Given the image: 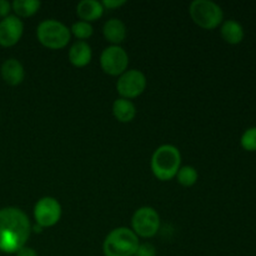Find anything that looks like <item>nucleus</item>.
<instances>
[{
  "mask_svg": "<svg viewBox=\"0 0 256 256\" xmlns=\"http://www.w3.org/2000/svg\"><path fill=\"white\" fill-rule=\"evenodd\" d=\"M32 222L19 208L0 209V252L15 254L25 246L32 234Z\"/></svg>",
  "mask_w": 256,
  "mask_h": 256,
  "instance_id": "1",
  "label": "nucleus"
},
{
  "mask_svg": "<svg viewBox=\"0 0 256 256\" xmlns=\"http://www.w3.org/2000/svg\"><path fill=\"white\" fill-rule=\"evenodd\" d=\"M150 166L156 179L162 182L174 179L182 168L180 150L172 144L160 145L152 154Z\"/></svg>",
  "mask_w": 256,
  "mask_h": 256,
  "instance_id": "2",
  "label": "nucleus"
},
{
  "mask_svg": "<svg viewBox=\"0 0 256 256\" xmlns=\"http://www.w3.org/2000/svg\"><path fill=\"white\" fill-rule=\"evenodd\" d=\"M140 242L129 228L120 226L112 230L102 242L105 256H134Z\"/></svg>",
  "mask_w": 256,
  "mask_h": 256,
  "instance_id": "3",
  "label": "nucleus"
},
{
  "mask_svg": "<svg viewBox=\"0 0 256 256\" xmlns=\"http://www.w3.org/2000/svg\"><path fill=\"white\" fill-rule=\"evenodd\" d=\"M36 38L42 46L52 50L64 49L72 39L70 28L55 19L42 20L36 28Z\"/></svg>",
  "mask_w": 256,
  "mask_h": 256,
  "instance_id": "4",
  "label": "nucleus"
},
{
  "mask_svg": "<svg viewBox=\"0 0 256 256\" xmlns=\"http://www.w3.org/2000/svg\"><path fill=\"white\" fill-rule=\"evenodd\" d=\"M189 14L192 22L205 30L216 29L224 20V12L220 5L212 0H194L189 6Z\"/></svg>",
  "mask_w": 256,
  "mask_h": 256,
  "instance_id": "5",
  "label": "nucleus"
},
{
  "mask_svg": "<svg viewBox=\"0 0 256 256\" xmlns=\"http://www.w3.org/2000/svg\"><path fill=\"white\" fill-rule=\"evenodd\" d=\"M160 229V216L152 206L139 208L132 218V230L138 238H152Z\"/></svg>",
  "mask_w": 256,
  "mask_h": 256,
  "instance_id": "6",
  "label": "nucleus"
},
{
  "mask_svg": "<svg viewBox=\"0 0 256 256\" xmlns=\"http://www.w3.org/2000/svg\"><path fill=\"white\" fill-rule=\"evenodd\" d=\"M129 55L120 45H110L105 48L100 55V66L105 74L110 76H120L128 70Z\"/></svg>",
  "mask_w": 256,
  "mask_h": 256,
  "instance_id": "7",
  "label": "nucleus"
},
{
  "mask_svg": "<svg viewBox=\"0 0 256 256\" xmlns=\"http://www.w3.org/2000/svg\"><path fill=\"white\" fill-rule=\"evenodd\" d=\"M148 80L142 72L136 69L126 70L116 82V92L122 99L132 100L140 96L146 89Z\"/></svg>",
  "mask_w": 256,
  "mask_h": 256,
  "instance_id": "8",
  "label": "nucleus"
},
{
  "mask_svg": "<svg viewBox=\"0 0 256 256\" xmlns=\"http://www.w3.org/2000/svg\"><path fill=\"white\" fill-rule=\"evenodd\" d=\"M62 205L55 198L44 196L34 206V219L40 228H52L62 218Z\"/></svg>",
  "mask_w": 256,
  "mask_h": 256,
  "instance_id": "9",
  "label": "nucleus"
},
{
  "mask_svg": "<svg viewBox=\"0 0 256 256\" xmlns=\"http://www.w3.org/2000/svg\"><path fill=\"white\" fill-rule=\"evenodd\" d=\"M24 32V24L16 15H9L0 20V46L10 48L20 42Z\"/></svg>",
  "mask_w": 256,
  "mask_h": 256,
  "instance_id": "10",
  "label": "nucleus"
},
{
  "mask_svg": "<svg viewBox=\"0 0 256 256\" xmlns=\"http://www.w3.org/2000/svg\"><path fill=\"white\" fill-rule=\"evenodd\" d=\"M0 74L2 80L10 86H18L24 82L25 70L22 62L18 59H6L0 66Z\"/></svg>",
  "mask_w": 256,
  "mask_h": 256,
  "instance_id": "11",
  "label": "nucleus"
},
{
  "mask_svg": "<svg viewBox=\"0 0 256 256\" xmlns=\"http://www.w3.org/2000/svg\"><path fill=\"white\" fill-rule=\"evenodd\" d=\"M68 58H69L70 64L74 65V66H86V65L90 64V62L92 59V46L86 42H80V40H78V42H75L70 46Z\"/></svg>",
  "mask_w": 256,
  "mask_h": 256,
  "instance_id": "12",
  "label": "nucleus"
},
{
  "mask_svg": "<svg viewBox=\"0 0 256 256\" xmlns=\"http://www.w3.org/2000/svg\"><path fill=\"white\" fill-rule=\"evenodd\" d=\"M104 6L102 2L98 0H82L76 5V14L82 22H86L92 24L96 22L104 15Z\"/></svg>",
  "mask_w": 256,
  "mask_h": 256,
  "instance_id": "13",
  "label": "nucleus"
},
{
  "mask_svg": "<svg viewBox=\"0 0 256 256\" xmlns=\"http://www.w3.org/2000/svg\"><path fill=\"white\" fill-rule=\"evenodd\" d=\"M102 34L106 42L112 45H119L126 38V25L120 19H110L108 20L102 28Z\"/></svg>",
  "mask_w": 256,
  "mask_h": 256,
  "instance_id": "14",
  "label": "nucleus"
},
{
  "mask_svg": "<svg viewBox=\"0 0 256 256\" xmlns=\"http://www.w3.org/2000/svg\"><path fill=\"white\" fill-rule=\"evenodd\" d=\"M220 34H222V38L228 42V44H232V45L240 44V42L244 40V36H245L242 25L234 19L222 22V29H220Z\"/></svg>",
  "mask_w": 256,
  "mask_h": 256,
  "instance_id": "15",
  "label": "nucleus"
},
{
  "mask_svg": "<svg viewBox=\"0 0 256 256\" xmlns=\"http://www.w3.org/2000/svg\"><path fill=\"white\" fill-rule=\"evenodd\" d=\"M112 115L120 122H130L136 116V106L132 100L119 99L112 102Z\"/></svg>",
  "mask_w": 256,
  "mask_h": 256,
  "instance_id": "16",
  "label": "nucleus"
},
{
  "mask_svg": "<svg viewBox=\"0 0 256 256\" xmlns=\"http://www.w3.org/2000/svg\"><path fill=\"white\" fill-rule=\"evenodd\" d=\"M42 2L39 0H14L12 9L18 18H30L39 12Z\"/></svg>",
  "mask_w": 256,
  "mask_h": 256,
  "instance_id": "17",
  "label": "nucleus"
},
{
  "mask_svg": "<svg viewBox=\"0 0 256 256\" xmlns=\"http://www.w3.org/2000/svg\"><path fill=\"white\" fill-rule=\"evenodd\" d=\"M178 182L180 185L185 188H190L192 185L196 184L198 178H199V174H198V170L195 169L192 165H186V166H182L178 172L176 176Z\"/></svg>",
  "mask_w": 256,
  "mask_h": 256,
  "instance_id": "18",
  "label": "nucleus"
},
{
  "mask_svg": "<svg viewBox=\"0 0 256 256\" xmlns=\"http://www.w3.org/2000/svg\"><path fill=\"white\" fill-rule=\"evenodd\" d=\"M70 32H72V35H74L78 40L85 42V40L89 39V38L92 36V32H94V29H92L90 22H82V20H80V22H74V24L72 25Z\"/></svg>",
  "mask_w": 256,
  "mask_h": 256,
  "instance_id": "19",
  "label": "nucleus"
},
{
  "mask_svg": "<svg viewBox=\"0 0 256 256\" xmlns=\"http://www.w3.org/2000/svg\"><path fill=\"white\" fill-rule=\"evenodd\" d=\"M240 144L246 152H256V126L249 128L242 132Z\"/></svg>",
  "mask_w": 256,
  "mask_h": 256,
  "instance_id": "20",
  "label": "nucleus"
},
{
  "mask_svg": "<svg viewBox=\"0 0 256 256\" xmlns=\"http://www.w3.org/2000/svg\"><path fill=\"white\" fill-rule=\"evenodd\" d=\"M134 256H156V249L150 242H144V244H139L136 252Z\"/></svg>",
  "mask_w": 256,
  "mask_h": 256,
  "instance_id": "21",
  "label": "nucleus"
},
{
  "mask_svg": "<svg viewBox=\"0 0 256 256\" xmlns=\"http://www.w3.org/2000/svg\"><path fill=\"white\" fill-rule=\"evenodd\" d=\"M102 4L104 6V9L112 10L126 4V0H104V2H102Z\"/></svg>",
  "mask_w": 256,
  "mask_h": 256,
  "instance_id": "22",
  "label": "nucleus"
},
{
  "mask_svg": "<svg viewBox=\"0 0 256 256\" xmlns=\"http://www.w3.org/2000/svg\"><path fill=\"white\" fill-rule=\"evenodd\" d=\"M12 10V2L8 0H0V19L9 16Z\"/></svg>",
  "mask_w": 256,
  "mask_h": 256,
  "instance_id": "23",
  "label": "nucleus"
},
{
  "mask_svg": "<svg viewBox=\"0 0 256 256\" xmlns=\"http://www.w3.org/2000/svg\"><path fill=\"white\" fill-rule=\"evenodd\" d=\"M15 255L16 256H38V252H35L32 248L26 246V245H25V246H22V249L18 250V252H15Z\"/></svg>",
  "mask_w": 256,
  "mask_h": 256,
  "instance_id": "24",
  "label": "nucleus"
}]
</instances>
